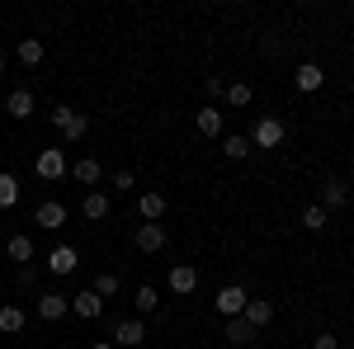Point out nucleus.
I'll return each instance as SVG.
<instances>
[{"mask_svg":"<svg viewBox=\"0 0 354 349\" xmlns=\"http://www.w3.org/2000/svg\"><path fill=\"white\" fill-rule=\"evenodd\" d=\"M53 123H57V133L66 137V142H81V137L90 133V118H85V113H76V109H66V104L53 109Z\"/></svg>","mask_w":354,"mask_h":349,"instance_id":"obj_1","label":"nucleus"},{"mask_svg":"<svg viewBox=\"0 0 354 349\" xmlns=\"http://www.w3.org/2000/svg\"><path fill=\"white\" fill-rule=\"evenodd\" d=\"M245 302H250V297H245V288H241V283H227V288H222V293L213 297V307H218V317H222V321L241 317V312H245Z\"/></svg>","mask_w":354,"mask_h":349,"instance_id":"obj_2","label":"nucleus"},{"mask_svg":"<svg viewBox=\"0 0 354 349\" xmlns=\"http://www.w3.org/2000/svg\"><path fill=\"white\" fill-rule=\"evenodd\" d=\"M33 170H38V180H62L71 165H66V151H57V147H48V151H38V161H33Z\"/></svg>","mask_w":354,"mask_h":349,"instance_id":"obj_3","label":"nucleus"},{"mask_svg":"<svg viewBox=\"0 0 354 349\" xmlns=\"http://www.w3.org/2000/svg\"><path fill=\"white\" fill-rule=\"evenodd\" d=\"M279 142H283V123H279V118H260V123H255V133H250V147L274 151Z\"/></svg>","mask_w":354,"mask_h":349,"instance_id":"obj_4","label":"nucleus"},{"mask_svg":"<svg viewBox=\"0 0 354 349\" xmlns=\"http://www.w3.org/2000/svg\"><path fill=\"white\" fill-rule=\"evenodd\" d=\"M137 250H142V255H156V250H165V227L161 222H147V227H137Z\"/></svg>","mask_w":354,"mask_h":349,"instance_id":"obj_5","label":"nucleus"},{"mask_svg":"<svg viewBox=\"0 0 354 349\" xmlns=\"http://www.w3.org/2000/svg\"><path fill=\"white\" fill-rule=\"evenodd\" d=\"M109 340H113V345H123V349H137L142 340H147V326L137 321V317H133V321H118Z\"/></svg>","mask_w":354,"mask_h":349,"instance_id":"obj_6","label":"nucleus"},{"mask_svg":"<svg viewBox=\"0 0 354 349\" xmlns=\"http://www.w3.org/2000/svg\"><path fill=\"white\" fill-rule=\"evenodd\" d=\"M81 265V255H76V245H57L53 255H48V269H53L57 279H66V274H76Z\"/></svg>","mask_w":354,"mask_h":349,"instance_id":"obj_7","label":"nucleus"},{"mask_svg":"<svg viewBox=\"0 0 354 349\" xmlns=\"http://www.w3.org/2000/svg\"><path fill=\"white\" fill-rule=\"evenodd\" d=\"M33 227H38V232H57V227H66V208H62V203H38Z\"/></svg>","mask_w":354,"mask_h":349,"instance_id":"obj_8","label":"nucleus"},{"mask_svg":"<svg viewBox=\"0 0 354 349\" xmlns=\"http://www.w3.org/2000/svg\"><path fill=\"white\" fill-rule=\"evenodd\" d=\"M66 312H71V297H62V293H43L38 297V317H43V321H62Z\"/></svg>","mask_w":354,"mask_h":349,"instance_id":"obj_9","label":"nucleus"},{"mask_svg":"<svg viewBox=\"0 0 354 349\" xmlns=\"http://www.w3.org/2000/svg\"><path fill=\"white\" fill-rule=\"evenodd\" d=\"M71 307H76V317H81V321H95V317L104 312V297L95 293V288H85V293L71 297Z\"/></svg>","mask_w":354,"mask_h":349,"instance_id":"obj_10","label":"nucleus"},{"mask_svg":"<svg viewBox=\"0 0 354 349\" xmlns=\"http://www.w3.org/2000/svg\"><path fill=\"white\" fill-rule=\"evenodd\" d=\"M241 321L250 326V330H265V326L274 321V302H265V297H260V302H245V312H241Z\"/></svg>","mask_w":354,"mask_h":349,"instance_id":"obj_11","label":"nucleus"},{"mask_svg":"<svg viewBox=\"0 0 354 349\" xmlns=\"http://www.w3.org/2000/svg\"><path fill=\"white\" fill-rule=\"evenodd\" d=\"M293 85H298L302 95H312V90H322V85H326V71H322L317 62H302L298 76H293Z\"/></svg>","mask_w":354,"mask_h":349,"instance_id":"obj_12","label":"nucleus"},{"mask_svg":"<svg viewBox=\"0 0 354 349\" xmlns=\"http://www.w3.org/2000/svg\"><path fill=\"white\" fill-rule=\"evenodd\" d=\"M194 288H198V269H194V265H175V269H170V293L189 297Z\"/></svg>","mask_w":354,"mask_h":349,"instance_id":"obj_13","label":"nucleus"},{"mask_svg":"<svg viewBox=\"0 0 354 349\" xmlns=\"http://www.w3.org/2000/svg\"><path fill=\"white\" fill-rule=\"evenodd\" d=\"M137 213H142V222H161V217H165V194L147 189V194L137 198Z\"/></svg>","mask_w":354,"mask_h":349,"instance_id":"obj_14","label":"nucleus"},{"mask_svg":"<svg viewBox=\"0 0 354 349\" xmlns=\"http://www.w3.org/2000/svg\"><path fill=\"white\" fill-rule=\"evenodd\" d=\"M345 203H350V185H345V180H326V185H322V208H345Z\"/></svg>","mask_w":354,"mask_h":349,"instance_id":"obj_15","label":"nucleus"},{"mask_svg":"<svg viewBox=\"0 0 354 349\" xmlns=\"http://www.w3.org/2000/svg\"><path fill=\"white\" fill-rule=\"evenodd\" d=\"M24 326H28L24 307H15V302H0V330H5V335H19Z\"/></svg>","mask_w":354,"mask_h":349,"instance_id":"obj_16","label":"nucleus"},{"mask_svg":"<svg viewBox=\"0 0 354 349\" xmlns=\"http://www.w3.org/2000/svg\"><path fill=\"white\" fill-rule=\"evenodd\" d=\"M81 213L90 217V222H104V217H109V194L90 189V194H85V203H81Z\"/></svg>","mask_w":354,"mask_h":349,"instance_id":"obj_17","label":"nucleus"},{"mask_svg":"<svg viewBox=\"0 0 354 349\" xmlns=\"http://www.w3.org/2000/svg\"><path fill=\"white\" fill-rule=\"evenodd\" d=\"M194 128H198L203 137H218L222 133V109H213V104L198 109V113H194Z\"/></svg>","mask_w":354,"mask_h":349,"instance_id":"obj_18","label":"nucleus"},{"mask_svg":"<svg viewBox=\"0 0 354 349\" xmlns=\"http://www.w3.org/2000/svg\"><path fill=\"white\" fill-rule=\"evenodd\" d=\"M5 113H10V118H28V113H33V95H28V90H10Z\"/></svg>","mask_w":354,"mask_h":349,"instance_id":"obj_19","label":"nucleus"},{"mask_svg":"<svg viewBox=\"0 0 354 349\" xmlns=\"http://www.w3.org/2000/svg\"><path fill=\"white\" fill-rule=\"evenodd\" d=\"M5 255H10L15 265H28V260H33V241L19 232V236H10V241H5Z\"/></svg>","mask_w":354,"mask_h":349,"instance_id":"obj_20","label":"nucleus"},{"mask_svg":"<svg viewBox=\"0 0 354 349\" xmlns=\"http://www.w3.org/2000/svg\"><path fill=\"white\" fill-rule=\"evenodd\" d=\"M71 175H76L81 185H100V175H104V170H100V161H95V156H81V161L71 165Z\"/></svg>","mask_w":354,"mask_h":349,"instance_id":"obj_21","label":"nucleus"},{"mask_svg":"<svg viewBox=\"0 0 354 349\" xmlns=\"http://www.w3.org/2000/svg\"><path fill=\"white\" fill-rule=\"evenodd\" d=\"M15 203H19V180L15 175H0V213L15 208Z\"/></svg>","mask_w":354,"mask_h":349,"instance_id":"obj_22","label":"nucleus"},{"mask_svg":"<svg viewBox=\"0 0 354 349\" xmlns=\"http://www.w3.org/2000/svg\"><path fill=\"white\" fill-rule=\"evenodd\" d=\"M19 62H24V66H38V62H43V38H24V43H19Z\"/></svg>","mask_w":354,"mask_h":349,"instance_id":"obj_23","label":"nucleus"},{"mask_svg":"<svg viewBox=\"0 0 354 349\" xmlns=\"http://www.w3.org/2000/svg\"><path fill=\"white\" fill-rule=\"evenodd\" d=\"M222 100H227L232 109H245V104H250V85H245V81H232V85H227V95H222Z\"/></svg>","mask_w":354,"mask_h":349,"instance_id":"obj_24","label":"nucleus"},{"mask_svg":"<svg viewBox=\"0 0 354 349\" xmlns=\"http://www.w3.org/2000/svg\"><path fill=\"white\" fill-rule=\"evenodd\" d=\"M302 227H307V232H326V208H322V203L302 208Z\"/></svg>","mask_w":354,"mask_h":349,"instance_id":"obj_25","label":"nucleus"},{"mask_svg":"<svg viewBox=\"0 0 354 349\" xmlns=\"http://www.w3.org/2000/svg\"><path fill=\"white\" fill-rule=\"evenodd\" d=\"M156 302H161V297H156V288H151V283H142V288H137V297H133V307L142 312V317H147V312H156Z\"/></svg>","mask_w":354,"mask_h":349,"instance_id":"obj_26","label":"nucleus"},{"mask_svg":"<svg viewBox=\"0 0 354 349\" xmlns=\"http://www.w3.org/2000/svg\"><path fill=\"white\" fill-rule=\"evenodd\" d=\"M250 335H255V330H250L241 317H232V321H227V340H232V345H250Z\"/></svg>","mask_w":354,"mask_h":349,"instance_id":"obj_27","label":"nucleus"},{"mask_svg":"<svg viewBox=\"0 0 354 349\" xmlns=\"http://www.w3.org/2000/svg\"><path fill=\"white\" fill-rule=\"evenodd\" d=\"M222 151H227V161H245V156H250V137H227Z\"/></svg>","mask_w":354,"mask_h":349,"instance_id":"obj_28","label":"nucleus"},{"mask_svg":"<svg viewBox=\"0 0 354 349\" xmlns=\"http://www.w3.org/2000/svg\"><path fill=\"white\" fill-rule=\"evenodd\" d=\"M100 297H118V274H95V283H90Z\"/></svg>","mask_w":354,"mask_h":349,"instance_id":"obj_29","label":"nucleus"},{"mask_svg":"<svg viewBox=\"0 0 354 349\" xmlns=\"http://www.w3.org/2000/svg\"><path fill=\"white\" fill-rule=\"evenodd\" d=\"M203 90H208L213 100H222V95H227V81H222V76H208V81H203Z\"/></svg>","mask_w":354,"mask_h":349,"instance_id":"obj_30","label":"nucleus"},{"mask_svg":"<svg viewBox=\"0 0 354 349\" xmlns=\"http://www.w3.org/2000/svg\"><path fill=\"white\" fill-rule=\"evenodd\" d=\"M312 349H340V340H335V335H326V330H322V335H317V340H312Z\"/></svg>","mask_w":354,"mask_h":349,"instance_id":"obj_31","label":"nucleus"},{"mask_svg":"<svg viewBox=\"0 0 354 349\" xmlns=\"http://www.w3.org/2000/svg\"><path fill=\"white\" fill-rule=\"evenodd\" d=\"M113 189H133V170H118L113 175Z\"/></svg>","mask_w":354,"mask_h":349,"instance_id":"obj_32","label":"nucleus"},{"mask_svg":"<svg viewBox=\"0 0 354 349\" xmlns=\"http://www.w3.org/2000/svg\"><path fill=\"white\" fill-rule=\"evenodd\" d=\"M90 349H113V340H100V345H90Z\"/></svg>","mask_w":354,"mask_h":349,"instance_id":"obj_33","label":"nucleus"},{"mask_svg":"<svg viewBox=\"0 0 354 349\" xmlns=\"http://www.w3.org/2000/svg\"><path fill=\"white\" fill-rule=\"evenodd\" d=\"M0 71H5V53H0Z\"/></svg>","mask_w":354,"mask_h":349,"instance_id":"obj_34","label":"nucleus"}]
</instances>
